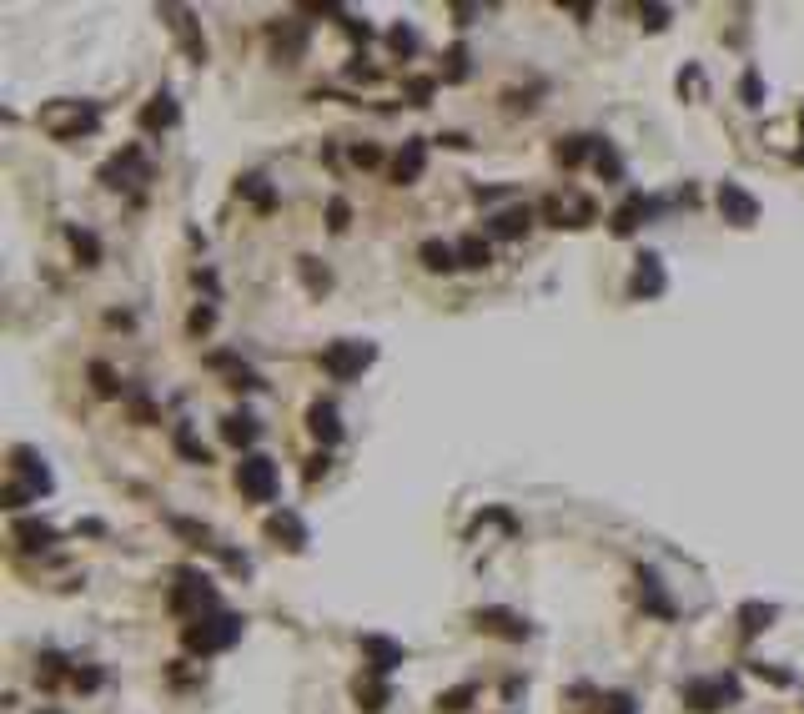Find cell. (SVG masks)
<instances>
[{
    "instance_id": "obj_1",
    "label": "cell",
    "mask_w": 804,
    "mask_h": 714,
    "mask_svg": "<svg viewBox=\"0 0 804 714\" xmlns=\"http://www.w3.org/2000/svg\"><path fill=\"white\" fill-rule=\"evenodd\" d=\"M237 639H242V614H227V609L202 614V619H192V624L181 629V644L192 654H221V649H231Z\"/></svg>"
},
{
    "instance_id": "obj_2",
    "label": "cell",
    "mask_w": 804,
    "mask_h": 714,
    "mask_svg": "<svg viewBox=\"0 0 804 714\" xmlns=\"http://www.w3.org/2000/svg\"><path fill=\"white\" fill-rule=\"evenodd\" d=\"M171 609H177L181 619L217 614V588H212V579L196 574V569H181V574H177V588H171Z\"/></svg>"
},
{
    "instance_id": "obj_3",
    "label": "cell",
    "mask_w": 804,
    "mask_h": 714,
    "mask_svg": "<svg viewBox=\"0 0 804 714\" xmlns=\"http://www.w3.org/2000/svg\"><path fill=\"white\" fill-rule=\"evenodd\" d=\"M372 357H377V347H372V343L337 337V343H327V353H322V368L333 372L337 383H352V378H362V368H372Z\"/></svg>"
},
{
    "instance_id": "obj_4",
    "label": "cell",
    "mask_w": 804,
    "mask_h": 714,
    "mask_svg": "<svg viewBox=\"0 0 804 714\" xmlns=\"http://www.w3.org/2000/svg\"><path fill=\"white\" fill-rule=\"evenodd\" d=\"M237 488H242L252 503H272V498H277V463H272L267 453H246V458L237 463Z\"/></svg>"
},
{
    "instance_id": "obj_5",
    "label": "cell",
    "mask_w": 804,
    "mask_h": 714,
    "mask_svg": "<svg viewBox=\"0 0 804 714\" xmlns=\"http://www.w3.org/2000/svg\"><path fill=\"white\" fill-rule=\"evenodd\" d=\"M40 126L51 131L56 141H76V136H91V131H96V106H86V101H71V106H65V116L46 111V116H40Z\"/></svg>"
},
{
    "instance_id": "obj_6",
    "label": "cell",
    "mask_w": 804,
    "mask_h": 714,
    "mask_svg": "<svg viewBox=\"0 0 804 714\" xmlns=\"http://www.w3.org/2000/svg\"><path fill=\"white\" fill-rule=\"evenodd\" d=\"M739 700V679H694V684H684V704H694V710H724V704Z\"/></svg>"
},
{
    "instance_id": "obj_7",
    "label": "cell",
    "mask_w": 804,
    "mask_h": 714,
    "mask_svg": "<svg viewBox=\"0 0 804 714\" xmlns=\"http://www.w3.org/2000/svg\"><path fill=\"white\" fill-rule=\"evenodd\" d=\"M719 212H724L729 227H754L759 222V202L744 192L739 181H719Z\"/></svg>"
},
{
    "instance_id": "obj_8",
    "label": "cell",
    "mask_w": 804,
    "mask_h": 714,
    "mask_svg": "<svg viewBox=\"0 0 804 714\" xmlns=\"http://www.w3.org/2000/svg\"><path fill=\"white\" fill-rule=\"evenodd\" d=\"M11 473H15V478H26L30 493H51V468H46V458H40L36 448H15V453H11Z\"/></svg>"
},
{
    "instance_id": "obj_9",
    "label": "cell",
    "mask_w": 804,
    "mask_h": 714,
    "mask_svg": "<svg viewBox=\"0 0 804 714\" xmlns=\"http://www.w3.org/2000/svg\"><path fill=\"white\" fill-rule=\"evenodd\" d=\"M653 212H659V202H649V196H644V192H634V196H628V202H624V206H618V212H613V217H609L613 237H634V231L644 227V222H649Z\"/></svg>"
},
{
    "instance_id": "obj_10",
    "label": "cell",
    "mask_w": 804,
    "mask_h": 714,
    "mask_svg": "<svg viewBox=\"0 0 804 714\" xmlns=\"http://www.w3.org/2000/svg\"><path fill=\"white\" fill-rule=\"evenodd\" d=\"M161 15L171 21V30H177V40H181V51L202 65V61H206V40H202V30H196L192 11H181V5H161Z\"/></svg>"
},
{
    "instance_id": "obj_11",
    "label": "cell",
    "mask_w": 804,
    "mask_h": 714,
    "mask_svg": "<svg viewBox=\"0 0 804 714\" xmlns=\"http://www.w3.org/2000/svg\"><path fill=\"white\" fill-rule=\"evenodd\" d=\"M422 166H428V141L408 136L402 141V152H397V161H393V181L397 187H412V181L422 177Z\"/></svg>"
},
{
    "instance_id": "obj_12",
    "label": "cell",
    "mask_w": 804,
    "mask_h": 714,
    "mask_svg": "<svg viewBox=\"0 0 804 714\" xmlns=\"http://www.w3.org/2000/svg\"><path fill=\"white\" fill-rule=\"evenodd\" d=\"M131 177H146V156H141V146H126L121 156H111V161L101 166L106 187H131Z\"/></svg>"
},
{
    "instance_id": "obj_13",
    "label": "cell",
    "mask_w": 804,
    "mask_h": 714,
    "mask_svg": "<svg viewBox=\"0 0 804 714\" xmlns=\"http://www.w3.org/2000/svg\"><path fill=\"white\" fill-rule=\"evenodd\" d=\"M362 654L372 659V675H393L397 664L408 659V649L393 644V639H383V634H362Z\"/></svg>"
},
{
    "instance_id": "obj_14",
    "label": "cell",
    "mask_w": 804,
    "mask_h": 714,
    "mask_svg": "<svg viewBox=\"0 0 804 714\" xmlns=\"http://www.w3.org/2000/svg\"><path fill=\"white\" fill-rule=\"evenodd\" d=\"M472 624L488 629V634H503V639H528V634H533V629H528L513 609H478V614H472Z\"/></svg>"
},
{
    "instance_id": "obj_15",
    "label": "cell",
    "mask_w": 804,
    "mask_h": 714,
    "mask_svg": "<svg viewBox=\"0 0 804 714\" xmlns=\"http://www.w3.org/2000/svg\"><path fill=\"white\" fill-rule=\"evenodd\" d=\"M628 292L634 297H659L664 292V267H659V257L644 252L638 257V267H634V282H628Z\"/></svg>"
},
{
    "instance_id": "obj_16",
    "label": "cell",
    "mask_w": 804,
    "mask_h": 714,
    "mask_svg": "<svg viewBox=\"0 0 804 714\" xmlns=\"http://www.w3.org/2000/svg\"><path fill=\"white\" fill-rule=\"evenodd\" d=\"M418 257H422V267H428V272H453V267H463V262H458V247L443 242V237H428V242L418 247Z\"/></svg>"
},
{
    "instance_id": "obj_17",
    "label": "cell",
    "mask_w": 804,
    "mask_h": 714,
    "mask_svg": "<svg viewBox=\"0 0 804 714\" xmlns=\"http://www.w3.org/2000/svg\"><path fill=\"white\" fill-rule=\"evenodd\" d=\"M267 534L281 538L292 553L307 549V528H302V518H297V513H272V518H267Z\"/></svg>"
},
{
    "instance_id": "obj_18",
    "label": "cell",
    "mask_w": 804,
    "mask_h": 714,
    "mask_svg": "<svg viewBox=\"0 0 804 714\" xmlns=\"http://www.w3.org/2000/svg\"><path fill=\"white\" fill-rule=\"evenodd\" d=\"M141 126H146V131H167V126H177V101H171L167 91H156L151 101L141 106Z\"/></svg>"
},
{
    "instance_id": "obj_19",
    "label": "cell",
    "mask_w": 804,
    "mask_h": 714,
    "mask_svg": "<svg viewBox=\"0 0 804 714\" xmlns=\"http://www.w3.org/2000/svg\"><path fill=\"white\" fill-rule=\"evenodd\" d=\"M307 428H312V433H317L327 448L342 438V422H337V408H333V403H312V408H307Z\"/></svg>"
},
{
    "instance_id": "obj_20",
    "label": "cell",
    "mask_w": 804,
    "mask_h": 714,
    "mask_svg": "<svg viewBox=\"0 0 804 714\" xmlns=\"http://www.w3.org/2000/svg\"><path fill=\"white\" fill-rule=\"evenodd\" d=\"M15 544H21V549H30V553H36V549H51V544H56V528H51V523H40V518H21V523H15Z\"/></svg>"
},
{
    "instance_id": "obj_21",
    "label": "cell",
    "mask_w": 804,
    "mask_h": 714,
    "mask_svg": "<svg viewBox=\"0 0 804 714\" xmlns=\"http://www.w3.org/2000/svg\"><path fill=\"white\" fill-rule=\"evenodd\" d=\"M272 46H277V61H297L302 46H307V30L297 26V21H287V26L272 30Z\"/></svg>"
},
{
    "instance_id": "obj_22",
    "label": "cell",
    "mask_w": 804,
    "mask_h": 714,
    "mask_svg": "<svg viewBox=\"0 0 804 714\" xmlns=\"http://www.w3.org/2000/svg\"><path fill=\"white\" fill-rule=\"evenodd\" d=\"M599 152V136H563L558 146H553V156H558L563 166H578V161H588V156Z\"/></svg>"
},
{
    "instance_id": "obj_23",
    "label": "cell",
    "mask_w": 804,
    "mask_h": 714,
    "mask_svg": "<svg viewBox=\"0 0 804 714\" xmlns=\"http://www.w3.org/2000/svg\"><path fill=\"white\" fill-rule=\"evenodd\" d=\"M221 438H227L231 448H246L256 438V418L252 413H227V418H221Z\"/></svg>"
},
{
    "instance_id": "obj_24",
    "label": "cell",
    "mask_w": 804,
    "mask_h": 714,
    "mask_svg": "<svg viewBox=\"0 0 804 714\" xmlns=\"http://www.w3.org/2000/svg\"><path fill=\"white\" fill-rule=\"evenodd\" d=\"M528 227H533V212H528V206H508V212L493 217V237H523Z\"/></svg>"
},
{
    "instance_id": "obj_25",
    "label": "cell",
    "mask_w": 804,
    "mask_h": 714,
    "mask_svg": "<svg viewBox=\"0 0 804 714\" xmlns=\"http://www.w3.org/2000/svg\"><path fill=\"white\" fill-rule=\"evenodd\" d=\"M352 694H358V710H367V714H377L387 704V684L377 675L372 679H358V684H352Z\"/></svg>"
},
{
    "instance_id": "obj_26",
    "label": "cell",
    "mask_w": 804,
    "mask_h": 714,
    "mask_svg": "<svg viewBox=\"0 0 804 714\" xmlns=\"http://www.w3.org/2000/svg\"><path fill=\"white\" fill-rule=\"evenodd\" d=\"M458 262H463V267H488V262H493V247H488L483 237H463V242H458Z\"/></svg>"
},
{
    "instance_id": "obj_27",
    "label": "cell",
    "mask_w": 804,
    "mask_h": 714,
    "mask_svg": "<svg viewBox=\"0 0 804 714\" xmlns=\"http://www.w3.org/2000/svg\"><path fill=\"white\" fill-rule=\"evenodd\" d=\"M739 624H744V634H759V629H769V624H774V604H744V609H739Z\"/></svg>"
},
{
    "instance_id": "obj_28",
    "label": "cell",
    "mask_w": 804,
    "mask_h": 714,
    "mask_svg": "<svg viewBox=\"0 0 804 714\" xmlns=\"http://www.w3.org/2000/svg\"><path fill=\"white\" fill-rule=\"evenodd\" d=\"M177 453H181V458H192V463H212V453H206V448L196 443V433L186 428V422L177 428Z\"/></svg>"
},
{
    "instance_id": "obj_29",
    "label": "cell",
    "mask_w": 804,
    "mask_h": 714,
    "mask_svg": "<svg viewBox=\"0 0 804 714\" xmlns=\"http://www.w3.org/2000/svg\"><path fill=\"white\" fill-rule=\"evenodd\" d=\"M472 694H478V689L472 684H458V689H447V694H437V710L443 714H463L472 704Z\"/></svg>"
},
{
    "instance_id": "obj_30",
    "label": "cell",
    "mask_w": 804,
    "mask_h": 714,
    "mask_svg": "<svg viewBox=\"0 0 804 714\" xmlns=\"http://www.w3.org/2000/svg\"><path fill=\"white\" fill-rule=\"evenodd\" d=\"M237 192H246L256 206H272V202H277V196H272V187H267V177H256V171H252V177H242V181H237Z\"/></svg>"
},
{
    "instance_id": "obj_31",
    "label": "cell",
    "mask_w": 804,
    "mask_h": 714,
    "mask_svg": "<svg viewBox=\"0 0 804 714\" xmlns=\"http://www.w3.org/2000/svg\"><path fill=\"white\" fill-rule=\"evenodd\" d=\"M443 81H468V46H447Z\"/></svg>"
},
{
    "instance_id": "obj_32",
    "label": "cell",
    "mask_w": 804,
    "mask_h": 714,
    "mask_svg": "<svg viewBox=\"0 0 804 714\" xmlns=\"http://www.w3.org/2000/svg\"><path fill=\"white\" fill-rule=\"evenodd\" d=\"M91 378H96V393H101V397H116V393H121V383H116V372L106 368V362H91Z\"/></svg>"
},
{
    "instance_id": "obj_33",
    "label": "cell",
    "mask_w": 804,
    "mask_h": 714,
    "mask_svg": "<svg viewBox=\"0 0 804 714\" xmlns=\"http://www.w3.org/2000/svg\"><path fill=\"white\" fill-rule=\"evenodd\" d=\"M387 46H393L397 56H412V51H418V36H412V26H393V36H387Z\"/></svg>"
},
{
    "instance_id": "obj_34",
    "label": "cell",
    "mask_w": 804,
    "mask_h": 714,
    "mask_svg": "<svg viewBox=\"0 0 804 714\" xmlns=\"http://www.w3.org/2000/svg\"><path fill=\"white\" fill-rule=\"evenodd\" d=\"M71 247H76V252L86 257V262H96V257H101V247H96V237H91V231H81V227H71Z\"/></svg>"
},
{
    "instance_id": "obj_35",
    "label": "cell",
    "mask_w": 804,
    "mask_h": 714,
    "mask_svg": "<svg viewBox=\"0 0 804 714\" xmlns=\"http://www.w3.org/2000/svg\"><path fill=\"white\" fill-rule=\"evenodd\" d=\"M638 21L649 30H664L669 26V5H638Z\"/></svg>"
},
{
    "instance_id": "obj_36",
    "label": "cell",
    "mask_w": 804,
    "mask_h": 714,
    "mask_svg": "<svg viewBox=\"0 0 804 714\" xmlns=\"http://www.w3.org/2000/svg\"><path fill=\"white\" fill-rule=\"evenodd\" d=\"M30 498H36V493H30V488L21 483V478H11V483H5V509H26Z\"/></svg>"
},
{
    "instance_id": "obj_37",
    "label": "cell",
    "mask_w": 804,
    "mask_h": 714,
    "mask_svg": "<svg viewBox=\"0 0 804 714\" xmlns=\"http://www.w3.org/2000/svg\"><path fill=\"white\" fill-rule=\"evenodd\" d=\"M302 277L312 292H327V272H317V257H302Z\"/></svg>"
},
{
    "instance_id": "obj_38",
    "label": "cell",
    "mask_w": 804,
    "mask_h": 714,
    "mask_svg": "<svg viewBox=\"0 0 804 714\" xmlns=\"http://www.w3.org/2000/svg\"><path fill=\"white\" fill-rule=\"evenodd\" d=\"M347 222H352V206H347L342 196H337V202L327 206V227H333V231H347Z\"/></svg>"
},
{
    "instance_id": "obj_39",
    "label": "cell",
    "mask_w": 804,
    "mask_h": 714,
    "mask_svg": "<svg viewBox=\"0 0 804 714\" xmlns=\"http://www.w3.org/2000/svg\"><path fill=\"white\" fill-rule=\"evenodd\" d=\"M433 91H437V86H433V81H428V76L408 81V96H412V106H428V96H433Z\"/></svg>"
},
{
    "instance_id": "obj_40",
    "label": "cell",
    "mask_w": 804,
    "mask_h": 714,
    "mask_svg": "<svg viewBox=\"0 0 804 714\" xmlns=\"http://www.w3.org/2000/svg\"><path fill=\"white\" fill-rule=\"evenodd\" d=\"M739 91H744V106H765V91H759V76H754V71L744 76Z\"/></svg>"
},
{
    "instance_id": "obj_41",
    "label": "cell",
    "mask_w": 804,
    "mask_h": 714,
    "mask_svg": "<svg viewBox=\"0 0 804 714\" xmlns=\"http://www.w3.org/2000/svg\"><path fill=\"white\" fill-rule=\"evenodd\" d=\"M352 161H358V166H377V161H383V152H377V146H352Z\"/></svg>"
},
{
    "instance_id": "obj_42",
    "label": "cell",
    "mask_w": 804,
    "mask_h": 714,
    "mask_svg": "<svg viewBox=\"0 0 804 714\" xmlns=\"http://www.w3.org/2000/svg\"><path fill=\"white\" fill-rule=\"evenodd\" d=\"M327 463H333V458H327V453H317V458H307V483H317L322 473H327Z\"/></svg>"
},
{
    "instance_id": "obj_43",
    "label": "cell",
    "mask_w": 804,
    "mask_h": 714,
    "mask_svg": "<svg viewBox=\"0 0 804 714\" xmlns=\"http://www.w3.org/2000/svg\"><path fill=\"white\" fill-rule=\"evenodd\" d=\"M609 714H634V700H628V694H609Z\"/></svg>"
},
{
    "instance_id": "obj_44",
    "label": "cell",
    "mask_w": 804,
    "mask_h": 714,
    "mask_svg": "<svg viewBox=\"0 0 804 714\" xmlns=\"http://www.w3.org/2000/svg\"><path fill=\"white\" fill-rule=\"evenodd\" d=\"M206 327H212V307H196V312H192V332H206Z\"/></svg>"
},
{
    "instance_id": "obj_45",
    "label": "cell",
    "mask_w": 804,
    "mask_h": 714,
    "mask_svg": "<svg viewBox=\"0 0 804 714\" xmlns=\"http://www.w3.org/2000/svg\"><path fill=\"white\" fill-rule=\"evenodd\" d=\"M754 675H765V679H774V684H790V675H784V669H769V664H754Z\"/></svg>"
},
{
    "instance_id": "obj_46",
    "label": "cell",
    "mask_w": 804,
    "mask_h": 714,
    "mask_svg": "<svg viewBox=\"0 0 804 714\" xmlns=\"http://www.w3.org/2000/svg\"><path fill=\"white\" fill-rule=\"evenodd\" d=\"M800 131H804V111H800Z\"/></svg>"
}]
</instances>
